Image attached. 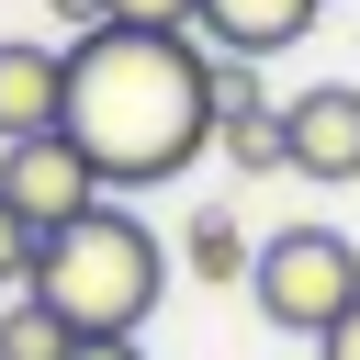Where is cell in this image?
<instances>
[{
    "mask_svg": "<svg viewBox=\"0 0 360 360\" xmlns=\"http://www.w3.org/2000/svg\"><path fill=\"white\" fill-rule=\"evenodd\" d=\"M112 22H135V34H191V11L202 0H101Z\"/></svg>",
    "mask_w": 360,
    "mask_h": 360,
    "instance_id": "obj_12",
    "label": "cell"
},
{
    "mask_svg": "<svg viewBox=\"0 0 360 360\" xmlns=\"http://www.w3.org/2000/svg\"><path fill=\"white\" fill-rule=\"evenodd\" d=\"M68 338H146L158 292H169V236L124 202H90L79 225H56L34 248V281H22Z\"/></svg>",
    "mask_w": 360,
    "mask_h": 360,
    "instance_id": "obj_2",
    "label": "cell"
},
{
    "mask_svg": "<svg viewBox=\"0 0 360 360\" xmlns=\"http://www.w3.org/2000/svg\"><path fill=\"white\" fill-rule=\"evenodd\" d=\"M315 360H360V304H349V315H338V326L315 338Z\"/></svg>",
    "mask_w": 360,
    "mask_h": 360,
    "instance_id": "obj_14",
    "label": "cell"
},
{
    "mask_svg": "<svg viewBox=\"0 0 360 360\" xmlns=\"http://www.w3.org/2000/svg\"><path fill=\"white\" fill-rule=\"evenodd\" d=\"M281 169L292 180H360V79H315L281 101Z\"/></svg>",
    "mask_w": 360,
    "mask_h": 360,
    "instance_id": "obj_5",
    "label": "cell"
},
{
    "mask_svg": "<svg viewBox=\"0 0 360 360\" xmlns=\"http://www.w3.org/2000/svg\"><path fill=\"white\" fill-rule=\"evenodd\" d=\"M315 11H326V0H202V11H191V34H202L214 56H248V68H259V56L304 45V34H315Z\"/></svg>",
    "mask_w": 360,
    "mask_h": 360,
    "instance_id": "obj_7",
    "label": "cell"
},
{
    "mask_svg": "<svg viewBox=\"0 0 360 360\" xmlns=\"http://www.w3.org/2000/svg\"><path fill=\"white\" fill-rule=\"evenodd\" d=\"M248 304H259L281 338H326V326L360 304V248H349L338 225H281V236H259Z\"/></svg>",
    "mask_w": 360,
    "mask_h": 360,
    "instance_id": "obj_3",
    "label": "cell"
},
{
    "mask_svg": "<svg viewBox=\"0 0 360 360\" xmlns=\"http://www.w3.org/2000/svg\"><path fill=\"white\" fill-rule=\"evenodd\" d=\"M0 202H11L34 236H56V225H79V214H90V202H112V191H101V169L79 158V135L56 124V135L0 146Z\"/></svg>",
    "mask_w": 360,
    "mask_h": 360,
    "instance_id": "obj_4",
    "label": "cell"
},
{
    "mask_svg": "<svg viewBox=\"0 0 360 360\" xmlns=\"http://www.w3.org/2000/svg\"><path fill=\"white\" fill-rule=\"evenodd\" d=\"M45 11H56V22H68V45H79V34H101V22H112V11H101V0H45Z\"/></svg>",
    "mask_w": 360,
    "mask_h": 360,
    "instance_id": "obj_13",
    "label": "cell"
},
{
    "mask_svg": "<svg viewBox=\"0 0 360 360\" xmlns=\"http://www.w3.org/2000/svg\"><path fill=\"white\" fill-rule=\"evenodd\" d=\"M79 158L101 169V191H146V180H180L202 146H214V45L202 34H135V22H101L68 45V112Z\"/></svg>",
    "mask_w": 360,
    "mask_h": 360,
    "instance_id": "obj_1",
    "label": "cell"
},
{
    "mask_svg": "<svg viewBox=\"0 0 360 360\" xmlns=\"http://www.w3.org/2000/svg\"><path fill=\"white\" fill-rule=\"evenodd\" d=\"M34 248H45V236H34V225H22L11 202H0V304H11L22 281H34Z\"/></svg>",
    "mask_w": 360,
    "mask_h": 360,
    "instance_id": "obj_11",
    "label": "cell"
},
{
    "mask_svg": "<svg viewBox=\"0 0 360 360\" xmlns=\"http://www.w3.org/2000/svg\"><path fill=\"white\" fill-rule=\"evenodd\" d=\"M68 360H146V338H79Z\"/></svg>",
    "mask_w": 360,
    "mask_h": 360,
    "instance_id": "obj_15",
    "label": "cell"
},
{
    "mask_svg": "<svg viewBox=\"0 0 360 360\" xmlns=\"http://www.w3.org/2000/svg\"><path fill=\"white\" fill-rule=\"evenodd\" d=\"M180 259H191V281H248V270H259V236H248L225 202H202V214L180 225Z\"/></svg>",
    "mask_w": 360,
    "mask_h": 360,
    "instance_id": "obj_8",
    "label": "cell"
},
{
    "mask_svg": "<svg viewBox=\"0 0 360 360\" xmlns=\"http://www.w3.org/2000/svg\"><path fill=\"white\" fill-rule=\"evenodd\" d=\"M56 112H68V45H45V34H0V146L56 135Z\"/></svg>",
    "mask_w": 360,
    "mask_h": 360,
    "instance_id": "obj_6",
    "label": "cell"
},
{
    "mask_svg": "<svg viewBox=\"0 0 360 360\" xmlns=\"http://www.w3.org/2000/svg\"><path fill=\"white\" fill-rule=\"evenodd\" d=\"M68 349H79V338H68L34 292H11V304H0V360H68Z\"/></svg>",
    "mask_w": 360,
    "mask_h": 360,
    "instance_id": "obj_10",
    "label": "cell"
},
{
    "mask_svg": "<svg viewBox=\"0 0 360 360\" xmlns=\"http://www.w3.org/2000/svg\"><path fill=\"white\" fill-rule=\"evenodd\" d=\"M214 146H225V169H281V112H270V90H259V101H225V112H214Z\"/></svg>",
    "mask_w": 360,
    "mask_h": 360,
    "instance_id": "obj_9",
    "label": "cell"
}]
</instances>
